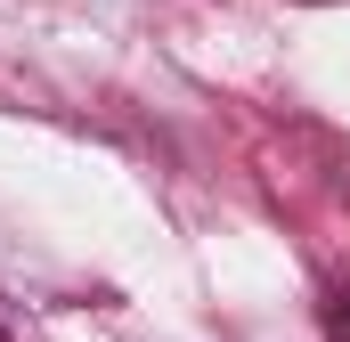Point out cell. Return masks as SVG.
<instances>
[{
    "mask_svg": "<svg viewBox=\"0 0 350 342\" xmlns=\"http://www.w3.org/2000/svg\"><path fill=\"white\" fill-rule=\"evenodd\" d=\"M0 342H8V334H0Z\"/></svg>",
    "mask_w": 350,
    "mask_h": 342,
    "instance_id": "2",
    "label": "cell"
},
{
    "mask_svg": "<svg viewBox=\"0 0 350 342\" xmlns=\"http://www.w3.org/2000/svg\"><path fill=\"white\" fill-rule=\"evenodd\" d=\"M326 342H350V293L326 302Z\"/></svg>",
    "mask_w": 350,
    "mask_h": 342,
    "instance_id": "1",
    "label": "cell"
}]
</instances>
